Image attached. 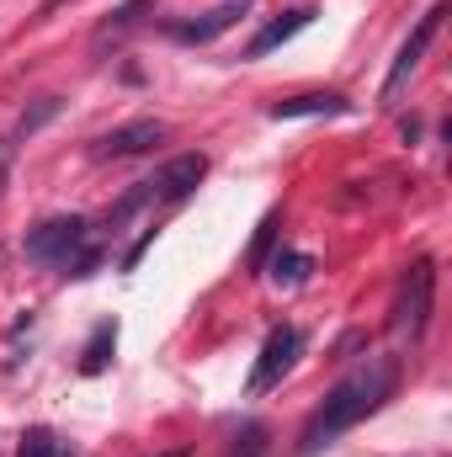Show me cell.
<instances>
[{"label":"cell","instance_id":"obj_1","mask_svg":"<svg viewBox=\"0 0 452 457\" xmlns=\"http://www.w3.org/2000/svg\"><path fill=\"white\" fill-rule=\"evenodd\" d=\"M394 388H399V356H367L362 367H351L336 388L325 394V404L304 420V431H298V457H320L325 447H336L340 436L356 431Z\"/></svg>","mask_w":452,"mask_h":457},{"label":"cell","instance_id":"obj_2","mask_svg":"<svg viewBox=\"0 0 452 457\" xmlns=\"http://www.w3.org/2000/svg\"><path fill=\"white\" fill-rule=\"evenodd\" d=\"M27 261L54 266L64 277H91L96 261H102V239L80 213H59V219H43L27 234Z\"/></svg>","mask_w":452,"mask_h":457},{"label":"cell","instance_id":"obj_3","mask_svg":"<svg viewBox=\"0 0 452 457\" xmlns=\"http://www.w3.org/2000/svg\"><path fill=\"white\" fill-rule=\"evenodd\" d=\"M431 309H437V266L421 255L405 282H399V303H394V330L410 336V341H426V325H431Z\"/></svg>","mask_w":452,"mask_h":457},{"label":"cell","instance_id":"obj_4","mask_svg":"<svg viewBox=\"0 0 452 457\" xmlns=\"http://www.w3.org/2000/svg\"><path fill=\"white\" fill-rule=\"evenodd\" d=\"M293 361H298V330L293 325H277L266 345H261V356H255V367H250V383H245V394L250 399H261V394H272L288 372H293Z\"/></svg>","mask_w":452,"mask_h":457},{"label":"cell","instance_id":"obj_5","mask_svg":"<svg viewBox=\"0 0 452 457\" xmlns=\"http://www.w3.org/2000/svg\"><path fill=\"white\" fill-rule=\"evenodd\" d=\"M442 16H448V5H431V11L415 21V32L405 37V48H399V59H394V70L383 75V102H394V96L410 86V75L421 70V59H426V48H431V37L442 32Z\"/></svg>","mask_w":452,"mask_h":457},{"label":"cell","instance_id":"obj_6","mask_svg":"<svg viewBox=\"0 0 452 457\" xmlns=\"http://www.w3.org/2000/svg\"><path fill=\"white\" fill-rule=\"evenodd\" d=\"M203 176H208V154H176L149 176V192H155V203H181L203 187Z\"/></svg>","mask_w":452,"mask_h":457},{"label":"cell","instance_id":"obj_7","mask_svg":"<svg viewBox=\"0 0 452 457\" xmlns=\"http://www.w3.org/2000/svg\"><path fill=\"white\" fill-rule=\"evenodd\" d=\"M160 138H165V122L133 117V122H122V128H113V133H102L91 154H96V160H133V154H149Z\"/></svg>","mask_w":452,"mask_h":457},{"label":"cell","instance_id":"obj_8","mask_svg":"<svg viewBox=\"0 0 452 457\" xmlns=\"http://www.w3.org/2000/svg\"><path fill=\"white\" fill-rule=\"evenodd\" d=\"M250 5H255V0H219V5H208L203 16H192V21H171V37L187 43V48H192V43H213V37H224Z\"/></svg>","mask_w":452,"mask_h":457},{"label":"cell","instance_id":"obj_9","mask_svg":"<svg viewBox=\"0 0 452 457\" xmlns=\"http://www.w3.org/2000/svg\"><path fill=\"white\" fill-rule=\"evenodd\" d=\"M356 107L340 91H304L288 102H272V122H298V117H351Z\"/></svg>","mask_w":452,"mask_h":457},{"label":"cell","instance_id":"obj_10","mask_svg":"<svg viewBox=\"0 0 452 457\" xmlns=\"http://www.w3.org/2000/svg\"><path fill=\"white\" fill-rule=\"evenodd\" d=\"M314 16H320L314 5H298V11H288V16H277V21H266V27H261V32H255V37L245 43V59H266L272 48H282V43H293V37H298V32H304V27L314 21Z\"/></svg>","mask_w":452,"mask_h":457},{"label":"cell","instance_id":"obj_11","mask_svg":"<svg viewBox=\"0 0 452 457\" xmlns=\"http://www.w3.org/2000/svg\"><path fill=\"white\" fill-rule=\"evenodd\" d=\"M113 345H117V320H102V325L91 330L86 351H80V372H86V378L107 372V361H113Z\"/></svg>","mask_w":452,"mask_h":457},{"label":"cell","instance_id":"obj_12","mask_svg":"<svg viewBox=\"0 0 452 457\" xmlns=\"http://www.w3.org/2000/svg\"><path fill=\"white\" fill-rule=\"evenodd\" d=\"M54 117H59V96H43V102H38L32 112H21V117H16V128H11V138L21 144V138H32V133H38L43 122H54Z\"/></svg>","mask_w":452,"mask_h":457},{"label":"cell","instance_id":"obj_13","mask_svg":"<svg viewBox=\"0 0 452 457\" xmlns=\"http://www.w3.org/2000/svg\"><path fill=\"white\" fill-rule=\"evenodd\" d=\"M21 457H75V447L59 442L54 431H32V436L21 442Z\"/></svg>","mask_w":452,"mask_h":457},{"label":"cell","instance_id":"obj_14","mask_svg":"<svg viewBox=\"0 0 452 457\" xmlns=\"http://www.w3.org/2000/svg\"><path fill=\"white\" fill-rule=\"evenodd\" d=\"M309 266H314L309 255H272V277H277L282 287H298V282L309 277Z\"/></svg>","mask_w":452,"mask_h":457},{"label":"cell","instance_id":"obj_15","mask_svg":"<svg viewBox=\"0 0 452 457\" xmlns=\"http://www.w3.org/2000/svg\"><path fill=\"white\" fill-rule=\"evenodd\" d=\"M272 239H277V213H266V224H261V234H255V245H250V266H266Z\"/></svg>","mask_w":452,"mask_h":457},{"label":"cell","instance_id":"obj_16","mask_svg":"<svg viewBox=\"0 0 452 457\" xmlns=\"http://www.w3.org/2000/svg\"><path fill=\"white\" fill-rule=\"evenodd\" d=\"M144 5H155V0H128V5H117V11H113V21H107L102 32H122V27H133V16H138Z\"/></svg>","mask_w":452,"mask_h":457},{"label":"cell","instance_id":"obj_17","mask_svg":"<svg viewBox=\"0 0 452 457\" xmlns=\"http://www.w3.org/2000/svg\"><path fill=\"white\" fill-rule=\"evenodd\" d=\"M11 160H16V138L5 133V138H0V192H5V181H11Z\"/></svg>","mask_w":452,"mask_h":457},{"label":"cell","instance_id":"obj_18","mask_svg":"<svg viewBox=\"0 0 452 457\" xmlns=\"http://www.w3.org/2000/svg\"><path fill=\"white\" fill-rule=\"evenodd\" d=\"M261 453H266V442H261V431H250V442H245V447H234L229 457H261Z\"/></svg>","mask_w":452,"mask_h":457},{"label":"cell","instance_id":"obj_19","mask_svg":"<svg viewBox=\"0 0 452 457\" xmlns=\"http://www.w3.org/2000/svg\"><path fill=\"white\" fill-rule=\"evenodd\" d=\"M160 457H187V453H160Z\"/></svg>","mask_w":452,"mask_h":457}]
</instances>
